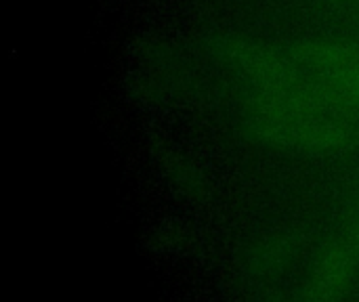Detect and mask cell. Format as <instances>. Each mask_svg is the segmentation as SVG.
<instances>
[{"instance_id":"6da1fadb","label":"cell","mask_w":359,"mask_h":302,"mask_svg":"<svg viewBox=\"0 0 359 302\" xmlns=\"http://www.w3.org/2000/svg\"><path fill=\"white\" fill-rule=\"evenodd\" d=\"M341 109L305 74V80L294 86L255 92L248 120L267 145L301 153H332L345 149L355 135Z\"/></svg>"},{"instance_id":"7a4b0ae2","label":"cell","mask_w":359,"mask_h":302,"mask_svg":"<svg viewBox=\"0 0 359 302\" xmlns=\"http://www.w3.org/2000/svg\"><path fill=\"white\" fill-rule=\"evenodd\" d=\"M343 109L359 116V50L339 40H307L290 55Z\"/></svg>"},{"instance_id":"3957f363","label":"cell","mask_w":359,"mask_h":302,"mask_svg":"<svg viewBox=\"0 0 359 302\" xmlns=\"http://www.w3.org/2000/svg\"><path fill=\"white\" fill-rule=\"evenodd\" d=\"M225 53L231 65L255 88V92L288 88L305 78V71L299 69V63L292 57L286 59L278 50L255 40H231Z\"/></svg>"},{"instance_id":"277c9868","label":"cell","mask_w":359,"mask_h":302,"mask_svg":"<svg viewBox=\"0 0 359 302\" xmlns=\"http://www.w3.org/2000/svg\"><path fill=\"white\" fill-rule=\"evenodd\" d=\"M355 275V256L345 244L328 246L313 265L307 302H343Z\"/></svg>"},{"instance_id":"5b68a950","label":"cell","mask_w":359,"mask_h":302,"mask_svg":"<svg viewBox=\"0 0 359 302\" xmlns=\"http://www.w3.org/2000/svg\"><path fill=\"white\" fill-rule=\"evenodd\" d=\"M358 244H359V221H358Z\"/></svg>"}]
</instances>
